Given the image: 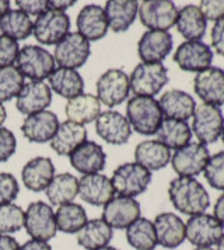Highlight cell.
Returning <instances> with one entry per match:
<instances>
[{
    "label": "cell",
    "instance_id": "32",
    "mask_svg": "<svg viewBox=\"0 0 224 250\" xmlns=\"http://www.w3.org/2000/svg\"><path fill=\"white\" fill-rule=\"evenodd\" d=\"M177 30L187 41H201L206 34L207 20L195 4H187L178 10Z\"/></svg>",
    "mask_w": 224,
    "mask_h": 250
},
{
    "label": "cell",
    "instance_id": "11",
    "mask_svg": "<svg viewBox=\"0 0 224 250\" xmlns=\"http://www.w3.org/2000/svg\"><path fill=\"white\" fill-rule=\"evenodd\" d=\"M223 235V225L209 214L189 216L185 224V239L196 248H210L217 245Z\"/></svg>",
    "mask_w": 224,
    "mask_h": 250
},
{
    "label": "cell",
    "instance_id": "50",
    "mask_svg": "<svg viewBox=\"0 0 224 250\" xmlns=\"http://www.w3.org/2000/svg\"><path fill=\"white\" fill-rule=\"evenodd\" d=\"M76 1L75 0H49L48 1V9L51 10H59V12H66V9L72 7Z\"/></svg>",
    "mask_w": 224,
    "mask_h": 250
},
{
    "label": "cell",
    "instance_id": "12",
    "mask_svg": "<svg viewBox=\"0 0 224 250\" xmlns=\"http://www.w3.org/2000/svg\"><path fill=\"white\" fill-rule=\"evenodd\" d=\"M210 158L209 149L201 142H189L175 150L171 156V165L179 177H195L205 170Z\"/></svg>",
    "mask_w": 224,
    "mask_h": 250
},
{
    "label": "cell",
    "instance_id": "44",
    "mask_svg": "<svg viewBox=\"0 0 224 250\" xmlns=\"http://www.w3.org/2000/svg\"><path fill=\"white\" fill-rule=\"evenodd\" d=\"M17 149V139L10 129L0 126V163L7 162Z\"/></svg>",
    "mask_w": 224,
    "mask_h": 250
},
{
    "label": "cell",
    "instance_id": "46",
    "mask_svg": "<svg viewBox=\"0 0 224 250\" xmlns=\"http://www.w3.org/2000/svg\"><path fill=\"white\" fill-rule=\"evenodd\" d=\"M19 10L25 13L27 16H35L38 17L39 14L48 10V1L46 0H17L16 1Z\"/></svg>",
    "mask_w": 224,
    "mask_h": 250
},
{
    "label": "cell",
    "instance_id": "36",
    "mask_svg": "<svg viewBox=\"0 0 224 250\" xmlns=\"http://www.w3.org/2000/svg\"><path fill=\"white\" fill-rule=\"evenodd\" d=\"M34 21L30 16H27L21 10H9L0 19V31L1 35H6L14 41L27 40L33 34Z\"/></svg>",
    "mask_w": 224,
    "mask_h": 250
},
{
    "label": "cell",
    "instance_id": "30",
    "mask_svg": "<svg viewBox=\"0 0 224 250\" xmlns=\"http://www.w3.org/2000/svg\"><path fill=\"white\" fill-rule=\"evenodd\" d=\"M134 160L149 171L161 170L171 162V150L157 139H149L136 146Z\"/></svg>",
    "mask_w": 224,
    "mask_h": 250
},
{
    "label": "cell",
    "instance_id": "20",
    "mask_svg": "<svg viewBox=\"0 0 224 250\" xmlns=\"http://www.w3.org/2000/svg\"><path fill=\"white\" fill-rule=\"evenodd\" d=\"M78 195L87 204L104 207L115 197V190L111 179L105 174L94 173L84 174L78 179Z\"/></svg>",
    "mask_w": 224,
    "mask_h": 250
},
{
    "label": "cell",
    "instance_id": "55",
    "mask_svg": "<svg viewBox=\"0 0 224 250\" xmlns=\"http://www.w3.org/2000/svg\"><path fill=\"white\" fill-rule=\"evenodd\" d=\"M97 250H118L116 248H112V246H105V248H101V249Z\"/></svg>",
    "mask_w": 224,
    "mask_h": 250
},
{
    "label": "cell",
    "instance_id": "41",
    "mask_svg": "<svg viewBox=\"0 0 224 250\" xmlns=\"http://www.w3.org/2000/svg\"><path fill=\"white\" fill-rule=\"evenodd\" d=\"M203 174L210 187L224 191V150L209 158Z\"/></svg>",
    "mask_w": 224,
    "mask_h": 250
},
{
    "label": "cell",
    "instance_id": "23",
    "mask_svg": "<svg viewBox=\"0 0 224 250\" xmlns=\"http://www.w3.org/2000/svg\"><path fill=\"white\" fill-rule=\"evenodd\" d=\"M70 165L75 170L84 174L100 173L105 167L107 155L101 145L94 141H86L70 156Z\"/></svg>",
    "mask_w": 224,
    "mask_h": 250
},
{
    "label": "cell",
    "instance_id": "54",
    "mask_svg": "<svg viewBox=\"0 0 224 250\" xmlns=\"http://www.w3.org/2000/svg\"><path fill=\"white\" fill-rule=\"evenodd\" d=\"M216 250H224V235L222 236V239L219 240V243H217V249Z\"/></svg>",
    "mask_w": 224,
    "mask_h": 250
},
{
    "label": "cell",
    "instance_id": "6",
    "mask_svg": "<svg viewBox=\"0 0 224 250\" xmlns=\"http://www.w3.org/2000/svg\"><path fill=\"white\" fill-rule=\"evenodd\" d=\"M129 83L134 96L154 97L168 83L167 68L163 63L140 62L133 69Z\"/></svg>",
    "mask_w": 224,
    "mask_h": 250
},
{
    "label": "cell",
    "instance_id": "19",
    "mask_svg": "<svg viewBox=\"0 0 224 250\" xmlns=\"http://www.w3.org/2000/svg\"><path fill=\"white\" fill-rule=\"evenodd\" d=\"M174 45L168 31L149 30L137 42V54L145 63H161L169 55Z\"/></svg>",
    "mask_w": 224,
    "mask_h": 250
},
{
    "label": "cell",
    "instance_id": "8",
    "mask_svg": "<svg viewBox=\"0 0 224 250\" xmlns=\"http://www.w3.org/2000/svg\"><path fill=\"white\" fill-rule=\"evenodd\" d=\"M224 117L220 107L212 104H201L196 107L192 121V134H195L198 141L203 145L214 144L223 131Z\"/></svg>",
    "mask_w": 224,
    "mask_h": 250
},
{
    "label": "cell",
    "instance_id": "37",
    "mask_svg": "<svg viewBox=\"0 0 224 250\" xmlns=\"http://www.w3.org/2000/svg\"><path fill=\"white\" fill-rule=\"evenodd\" d=\"M126 239L134 250H154L157 248L156 229L147 218L140 216L126 228Z\"/></svg>",
    "mask_w": 224,
    "mask_h": 250
},
{
    "label": "cell",
    "instance_id": "35",
    "mask_svg": "<svg viewBox=\"0 0 224 250\" xmlns=\"http://www.w3.org/2000/svg\"><path fill=\"white\" fill-rule=\"evenodd\" d=\"M49 87L60 97L67 100L81 94L84 90V80L81 75L75 69L57 68L55 72L48 78Z\"/></svg>",
    "mask_w": 224,
    "mask_h": 250
},
{
    "label": "cell",
    "instance_id": "40",
    "mask_svg": "<svg viewBox=\"0 0 224 250\" xmlns=\"http://www.w3.org/2000/svg\"><path fill=\"white\" fill-rule=\"evenodd\" d=\"M24 227V209L16 204L0 205V235H10Z\"/></svg>",
    "mask_w": 224,
    "mask_h": 250
},
{
    "label": "cell",
    "instance_id": "51",
    "mask_svg": "<svg viewBox=\"0 0 224 250\" xmlns=\"http://www.w3.org/2000/svg\"><path fill=\"white\" fill-rule=\"evenodd\" d=\"M213 214L214 218L224 227V193L217 198L216 204L213 207Z\"/></svg>",
    "mask_w": 224,
    "mask_h": 250
},
{
    "label": "cell",
    "instance_id": "17",
    "mask_svg": "<svg viewBox=\"0 0 224 250\" xmlns=\"http://www.w3.org/2000/svg\"><path fill=\"white\" fill-rule=\"evenodd\" d=\"M193 89L205 104L224 105V70L210 66L199 72L193 80Z\"/></svg>",
    "mask_w": 224,
    "mask_h": 250
},
{
    "label": "cell",
    "instance_id": "48",
    "mask_svg": "<svg viewBox=\"0 0 224 250\" xmlns=\"http://www.w3.org/2000/svg\"><path fill=\"white\" fill-rule=\"evenodd\" d=\"M19 250H52V246L44 240L31 239V240H27L24 245H21Z\"/></svg>",
    "mask_w": 224,
    "mask_h": 250
},
{
    "label": "cell",
    "instance_id": "13",
    "mask_svg": "<svg viewBox=\"0 0 224 250\" xmlns=\"http://www.w3.org/2000/svg\"><path fill=\"white\" fill-rule=\"evenodd\" d=\"M90 52V42L84 37L78 33H69L60 42L56 44L54 58L59 68L76 70L87 62Z\"/></svg>",
    "mask_w": 224,
    "mask_h": 250
},
{
    "label": "cell",
    "instance_id": "26",
    "mask_svg": "<svg viewBox=\"0 0 224 250\" xmlns=\"http://www.w3.org/2000/svg\"><path fill=\"white\" fill-rule=\"evenodd\" d=\"M86 141H87V129L84 125L65 121L59 124L55 135L51 139V148L59 156H70Z\"/></svg>",
    "mask_w": 224,
    "mask_h": 250
},
{
    "label": "cell",
    "instance_id": "31",
    "mask_svg": "<svg viewBox=\"0 0 224 250\" xmlns=\"http://www.w3.org/2000/svg\"><path fill=\"white\" fill-rule=\"evenodd\" d=\"M76 235L77 243L83 249L97 250L110 246V242L113 238V229L102 218H95L89 219Z\"/></svg>",
    "mask_w": 224,
    "mask_h": 250
},
{
    "label": "cell",
    "instance_id": "33",
    "mask_svg": "<svg viewBox=\"0 0 224 250\" xmlns=\"http://www.w3.org/2000/svg\"><path fill=\"white\" fill-rule=\"evenodd\" d=\"M157 141L161 142L169 150H178L188 145L192 139V129L187 121L164 118L157 129Z\"/></svg>",
    "mask_w": 224,
    "mask_h": 250
},
{
    "label": "cell",
    "instance_id": "16",
    "mask_svg": "<svg viewBox=\"0 0 224 250\" xmlns=\"http://www.w3.org/2000/svg\"><path fill=\"white\" fill-rule=\"evenodd\" d=\"M95 132L110 145H125L131 139L132 128L125 115L108 110L95 120Z\"/></svg>",
    "mask_w": 224,
    "mask_h": 250
},
{
    "label": "cell",
    "instance_id": "57",
    "mask_svg": "<svg viewBox=\"0 0 224 250\" xmlns=\"http://www.w3.org/2000/svg\"><path fill=\"white\" fill-rule=\"evenodd\" d=\"M220 137H222V141H223V145H224V125H223V131H222V135H220Z\"/></svg>",
    "mask_w": 224,
    "mask_h": 250
},
{
    "label": "cell",
    "instance_id": "21",
    "mask_svg": "<svg viewBox=\"0 0 224 250\" xmlns=\"http://www.w3.org/2000/svg\"><path fill=\"white\" fill-rule=\"evenodd\" d=\"M57 115L52 111H41L24 118L21 124V132L24 137L34 144L51 142L59 126Z\"/></svg>",
    "mask_w": 224,
    "mask_h": 250
},
{
    "label": "cell",
    "instance_id": "25",
    "mask_svg": "<svg viewBox=\"0 0 224 250\" xmlns=\"http://www.w3.org/2000/svg\"><path fill=\"white\" fill-rule=\"evenodd\" d=\"M55 177V166L49 158L38 156L28 160L21 170L22 184L34 193L46 190Z\"/></svg>",
    "mask_w": 224,
    "mask_h": 250
},
{
    "label": "cell",
    "instance_id": "9",
    "mask_svg": "<svg viewBox=\"0 0 224 250\" xmlns=\"http://www.w3.org/2000/svg\"><path fill=\"white\" fill-rule=\"evenodd\" d=\"M97 99L101 104L107 107H116L122 104L131 91L129 76L123 72L122 69H108L101 75L97 84Z\"/></svg>",
    "mask_w": 224,
    "mask_h": 250
},
{
    "label": "cell",
    "instance_id": "49",
    "mask_svg": "<svg viewBox=\"0 0 224 250\" xmlns=\"http://www.w3.org/2000/svg\"><path fill=\"white\" fill-rule=\"evenodd\" d=\"M20 245L11 235H0V250H19Z\"/></svg>",
    "mask_w": 224,
    "mask_h": 250
},
{
    "label": "cell",
    "instance_id": "18",
    "mask_svg": "<svg viewBox=\"0 0 224 250\" xmlns=\"http://www.w3.org/2000/svg\"><path fill=\"white\" fill-rule=\"evenodd\" d=\"M52 103V90L48 83L30 80L24 83L20 94L17 96L16 107L24 115L45 111Z\"/></svg>",
    "mask_w": 224,
    "mask_h": 250
},
{
    "label": "cell",
    "instance_id": "52",
    "mask_svg": "<svg viewBox=\"0 0 224 250\" xmlns=\"http://www.w3.org/2000/svg\"><path fill=\"white\" fill-rule=\"evenodd\" d=\"M10 10V1L9 0H0V19Z\"/></svg>",
    "mask_w": 224,
    "mask_h": 250
},
{
    "label": "cell",
    "instance_id": "7",
    "mask_svg": "<svg viewBox=\"0 0 224 250\" xmlns=\"http://www.w3.org/2000/svg\"><path fill=\"white\" fill-rule=\"evenodd\" d=\"M70 30V19L65 12L51 10L39 14L34 21L33 34L42 45H56Z\"/></svg>",
    "mask_w": 224,
    "mask_h": 250
},
{
    "label": "cell",
    "instance_id": "5",
    "mask_svg": "<svg viewBox=\"0 0 224 250\" xmlns=\"http://www.w3.org/2000/svg\"><path fill=\"white\" fill-rule=\"evenodd\" d=\"M24 227L31 239L48 242L55 238L57 228L52 205L44 201L31 203L24 211Z\"/></svg>",
    "mask_w": 224,
    "mask_h": 250
},
{
    "label": "cell",
    "instance_id": "2",
    "mask_svg": "<svg viewBox=\"0 0 224 250\" xmlns=\"http://www.w3.org/2000/svg\"><path fill=\"white\" fill-rule=\"evenodd\" d=\"M126 120L137 134L154 135L164 118L154 97L133 96L126 105Z\"/></svg>",
    "mask_w": 224,
    "mask_h": 250
},
{
    "label": "cell",
    "instance_id": "34",
    "mask_svg": "<svg viewBox=\"0 0 224 250\" xmlns=\"http://www.w3.org/2000/svg\"><path fill=\"white\" fill-rule=\"evenodd\" d=\"M45 193L51 205L60 207L70 204L78 195V179L70 173L55 174L52 182L46 187Z\"/></svg>",
    "mask_w": 224,
    "mask_h": 250
},
{
    "label": "cell",
    "instance_id": "10",
    "mask_svg": "<svg viewBox=\"0 0 224 250\" xmlns=\"http://www.w3.org/2000/svg\"><path fill=\"white\" fill-rule=\"evenodd\" d=\"M139 19L149 30L168 31L177 23L178 9L169 0H146L139 3Z\"/></svg>",
    "mask_w": 224,
    "mask_h": 250
},
{
    "label": "cell",
    "instance_id": "53",
    "mask_svg": "<svg viewBox=\"0 0 224 250\" xmlns=\"http://www.w3.org/2000/svg\"><path fill=\"white\" fill-rule=\"evenodd\" d=\"M6 117H7L6 108H4V105H3V104H1V102H0V126L4 124V121H6Z\"/></svg>",
    "mask_w": 224,
    "mask_h": 250
},
{
    "label": "cell",
    "instance_id": "45",
    "mask_svg": "<svg viewBox=\"0 0 224 250\" xmlns=\"http://www.w3.org/2000/svg\"><path fill=\"white\" fill-rule=\"evenodd\" d=\"M198 7L206 20L217 21L224 17V0H203Z\"/></svg>",
    "mask_w": 224,
    "mask_h": 250
},
{
    "label": "cell",
    "instance_id": "38",
    "mask_svg": "<svg viewBox=\"0 0 224 250\" xmlns=\"http://www.w3.org/2000/svg\"><path fill=\"white\" fill-rule=\"evenodd\" d=\"M56 228L63 233H77L89 221L86 209L80 204H65L57 207L55 212Z\"/></svg>",
    "mask_w": 224,
    "mask_h": 250
},
{
    "label": "cell",
    "instance_id": "43",
    "mask_svg": "<svg viewBox=\"0 0 224 250\" xmlns=\"http://www.w3.org/2000/svg\"><path fill=\"white\" fill-rule=\"evenodd\" d=\"M20 193L17 179L10 173H0V205L11 204Z\"/></svg>",
    "mask_w": 224,
    "mask_h": 250
},
{
    "label": "cell",
    "instance_id": "1",
    "mask_svg": "<svg viewBox=\"0 0 224 250\" xmlns=\"http://www.w3.org/2000/svg\"><path fill=\"white\" fill-rule=\"evenodd\" d=\"M168 195L174 208L184 215L205 214L210 207V198L206 188L195 177H177L171 180Z\"/></svg>",
    "mask_w": 224,
    "mask_h": 250
},
{
    "label": "cell",
    "instance_id": "29",
    "mask_svg": "<svg viewBox=\"0 0 224 250\" xmlns=\"http://www.w3.org/2000/svg\"><path fill=\"white\" fill-rule=\"evenodd\" d=\"M104 12L108 20V27L113 33H123L134 23L139 3L134 0H110L105 3Z\"/></svg>",
    "mask_w": 224,
    "mask_h": 250
},
{
    "label": "cell",
    "instance_id": "39",
    "mask_svg": "<svg viewBox=\"0 0 224 250\" xmlns=\"http://www.w3.org/2000/svg\"><path fill=\"white\" fill-rule=\"evenodd\" d=\"M24 86V76L17 66L0 69V102H10L17 97Z\"/></svg>",
    "mask_w": 224,
    "mask_h": 250
},
{
    "label": "cell",
    "instance_id": "27",
    "mask_svg": "<svg viewBox=\"0 0 224 250\" xmlns=\"http://www.w3.org/2000/svg\"><path fill=\"white\" fill-rule=\"evenodd\" d=\"M158 104L163 117L179 121H188L190 117H193V113L196 110V103L193 97L187 91L177 89L166 91L160 97Z\"/></svg>",
    "mask_w": 224,
    "mask_h": 250
},
{
    "label": "cell",
    "instance_id": "42",
    "mask_svg": "<svg viewBox=\"0 0 224 250\" xmlns=\"http://www.w3.org/2000/svg\"><path fill=\"white\" fill-rule=\"evenodd\" d=\"M20 52L19 42L6 35H0V69L14 66Z\"/></svg>",
    "mask_w": 224,
    "mask_h": 250
},
{
    "label": "cell",
    "instance_id": "56",
    "mask_svg": "<svg viewBox=\"0 0 224 250\" xmlns=\"http://www.w3.org/2000/svg\"><path fill=\"white\" fill-rule=\"evenodd\" d=\"M193 250H213L212 248H196V249Z\"/></svg>",
    "mask_w": 224,
    "mask_h": 250
},
{
    "label": "cell",
    "instance_id": "14",
    "mask_svg": "<svg viewBox=\"0 0 224 250\" xmlns=\"http://www.w3.org/2000/svg\"><path fill=\"white\" fill-rule=\"evenodd\" d=\"M174 61L179 69L185 72H196L210 68L213 62V51L203 41H185L177 48Z\"/></svg>",
    "mask_w": 224,
    "mask_h": 250
},
{
    "label": "cell",
    "instance_id": "15",
    "mask_svg": "<svg viewBox=\"0 0 224 250\" xmlns=\"http://www.w3.org/2000/svg\"><path fill=\"white\" fill-rule=\"evenodd\" d=\"M140 218V204L132 197L116 195L104 205L102 219L112 229H126Z\"/></svg>",
    "mask_w": 224,
    "mask_h": 250
},
{
    "label": "cell",
    "instance_id": "47",
    "mask_svg": "<svg viewBox=\"0 0 224 250\" xmlns=\"http://www.w3.org/2000/svg\"><path fill=\"white\" fill-rule=\"evenodd\" d=\"M212 46L219 55L224 57V17L214 21L212 28Z\"/></svg>",
    "mask_w": 224,
    "mask_h": 250
},
{
    "label": "cell",
    "instance_id": "24",
    "mask_svg": "<svg viewBox=\"0 0 224 250\" xmlns=\"http://www.w3.org/2000/svg\"><path fill=\"white\" fill-rule=\"evenodd\" d=\"M157 245L166 249H175L185 240V224L172 212H163L154 218Z\"/></svg>",
    "mask_w": 224,
    "mask_h": 250
},
{
    "label": "cell",
    "instance_id": "4",
    "mask_svg": "<svg viewBox=\"0 0 224 250\" xmlns=\"http://www.w3.org/2000/svg\"><path fill=\"white\" fill-rule=\"evenodd\" d=\"M111 183L115 193L134 198L147 190L149 184L151 183V171L136 162H128L113 170Z\"/></svg>",
    "mask_w": 224,
    "mask_h": 250
},
{
    "label": "cell",
    "instance_id": "3",
    "mask_svg": "<svg viewBox=\"0 0 224 250\" xmlns=\"http://www.w3.org/2000/svg\"><path fill=\"white\" fill-rule=\"evenodd\" d=\"M16 65L24 78L37 82L48 79L56 69L54 55L38 45H25L20 48Z\"/></svg>",
    "mask_w": 224,
    "mask_h": 250
},
{
    "label": "cell",
    "instance_id": "22",
    "mask_svg": "<svg viewBox=\"0 0 224 250\" xmlns=\"http://www.w3.org/2000/svg\"><path fill=\"white\" fill-rule=\"evenodd\" d=\"M77 33L87 41H100L108 33V20L104 7L98 4H86L77 14Z\"/></svg>",
    "mask_w": 224,
    "mask_h": 250
},
{
    "label": "cell",
    "instance_id": "28",
    "mask_svg": "<svg viewBox=\"0 0 224 250\" xmlns=\"http://www.w3.org/2000/svg\"><path fill=\"white\" fill-rule=\"evenodd\" d=\"M65 113L67 121L80 125L90 124L95 121L101 114V103L94 94L81 93L67 100Z\"/></svg>",
    "mask_w": 224,
    "mask_h": 250
}]
</instances>
